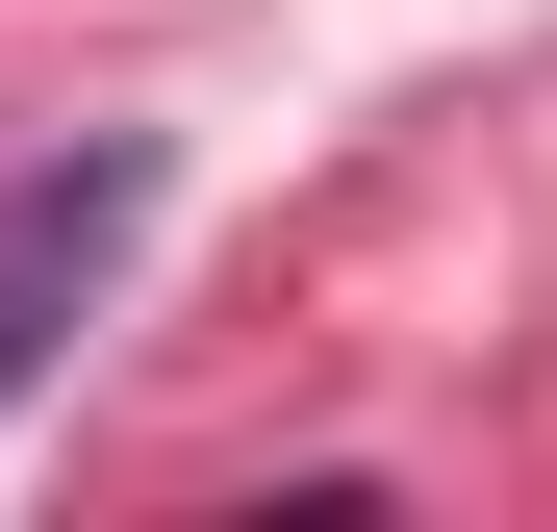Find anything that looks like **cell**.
I'll use <instances>...</instances> for the list:
<instances>
[{
	"instance_id": "cell-1",
	"label": "cell",
	"mask_w": 557,
	"mask_h": 532,
	"mask_svg": "<svg viewBox=\"0 0 557 532\" xmlns=\"http://www.w3.org/2000/svg\"><path fill=\"white\" fill-rule=\"evenodd\" d=\"M127 228H152V152H127V127H102V152H26V177H0V406H26L51 355H76V305L127 280Z\"/></svg>"
}]
</instances>
